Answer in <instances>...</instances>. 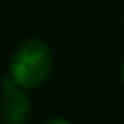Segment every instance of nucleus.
<instances>
[{
	"instance_id": "nucleus-1",
	"label": "nucleus",
	"mask_w": 124,
	"mask_h": 124,
	"mask_svg": "<svg viewBox=\"0 0 124 124\" xmlns=\"http://www.w3.org/2000/svg\"><path fill=\"white\" fill-rule=\"evenodd\" d=\"M52 54L50 48L37 39L25 41L12 56L10 78L21 89L39 87L50 74Z\"/></svg>"
},
{
	"instance_id": "nucleus-2",
	"label": "nucleus",
	"mask_w": 124,
	"mask_h": 124,
	"mask_svg": "<svg viewBox=\"0 0 124 124\" xmlns=\"http://www.w3.org/2000/svg\"><path fill=\"white\" fill-rule=\"evenodd\" d=\"M31 112V99L25 89L14 85L4 89L0 101V120L2 124H25Z\"/></svg>"
},
{
	"instance_id": "nucleus-4",
	"label": "nucleus",
	"mask_w": 124,
	"mask_h": 124,
	"mask_svg": "<svg viewBox=\"0 0 124 124\" xmlns=\"http://www.w3.org/2000/svg\"><path fill=\"white\" fill-rule=\"evenodd\" d=\"M122 79H124V68H122Z\"/></svg>"
},
{
	"instance_id": "nucleus-3",
	"label": "nucleus",
	"mask_w": 124,
	"mask_h": 124,
	"mask_svg": "<svg viewBox=\"0 0 124 124\" xmlns=\"http://www.w3.org/2000/svg\"><path fill=\"white\" fill-rule=\"evenodd\" d=\"M43 124H70V122L68 120H62V118H50V120H46Z\"/></svg>"
}]
</instances>
